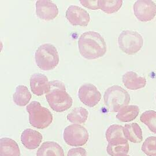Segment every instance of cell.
Wrapping results in <instances>:
<instances>
[{
  "label": "cell",
  "mask_w": 156,
  "mask_h": 156,
  "mask_svg": "<svg viewBox=\"0 0 156 156\" xmlns=\"http://www.w3.org/2000/svg\"><path fill=\"white\" fill-rule=\"evenodd\" d=\"M35 7L37 17L43 20L50 21L54 20L58 14L57 5L51 1H37Z\"/></svg>",
  "instance_id": "obj_11"
},
{
  "label": "cell",
  "mask_w": 156,
  "mask_h": 156,
  "mask_svg": "<svg viewBox=\"0 0 156 156\" xmlns=\"http://www.w3.org/2000/svg\"><path fill=\"white\" fill-rule=\"evenodd\" d=\"M122 80L124 85L129 90H136L144 88L146 84V79L138 76L135 72L129 71L122 75Z\"/></svg>",
  "instance_id": "obj_14"
},
{
  "label": "cell",
  "mask_w": 156,
  "mask_h": 156,
  "mask_svg": "<svg viewBox=\"0 0 156 156\" xmlns=\"http://www.w3.org/2000/svg\"><path fill=\"white\" fill-rule=\"evenodd\" d=\"M65 16L73 26H87L90 21V16L88 12L80 7L74 5L68 7Z\"/></svg>",
  "instance_id": "obj_10"
},
{
  "label": "cell",
  "mask_w": 156,
  "mask_h": 156,
  "mask_svg": "<svg viewBox=\"0 0 156 156\" xmlns=\"http://www.w3.org/2000/svg\"><path fill=\"white\" fill-rule=\"evenodd\" d=\"M67 156H87V153L83 147H75L68 151Z\"/></svg>",
  "instance_id": "obj_26"
},
{
  "label": "cell",
  "mask_w": 156,
  "mask_h": 156,
  "mask_svg": "<svg viewBox=\"0 0 156 156\" xmlns=\"http://www.w3.org/2000/svg\"><path fill=\"white\" fill-rule=\"evenodd\" d=\"M63 140L71 146L85 145L88 140L89 134L87 130L80 124H71L65 127L63 131Z\"/></svg>",
  "instance_id": "obj_7"
},
{
  "label": "cell",
  "mask_w": 156,
  "mask_h": 156,
  "mask_svg": "<svg viewBox=\"0 0 156 156\" xmlns=\"http://www.w3.org/2000/svg\"><path fill=\"white\" fill-rule=\"evenodd\" d=\"M122 3V0H98L99 9L108 14L117 12L121 7Z\"/></svg>",
  "instance_id": "obj_22"
},
{
  "label": "cell",
  "mask_w": 156,
  "mask_h": 156,
  "mask_svg": "<svg viewBox=\"0 0 156 156\" xmlns=\"http://www.w3.org/2000/svg\"><path fill=\"white\" fill-rule=\"evenodd\" d=\"M80 55L86 59L94 60L103 57L107 52V45L101 35L94 31L83 33L78 40Z\"/></svg>",
  "instance_id": "obj_1"
},
{
  "label": "cell",
  "mask_w": 156,
  "mask_h": 156,
  "mask_svg": "<svg viewBox=\"0 0 156 156\" xmlns=\"http://www.w3.org/2000/svg\"><path fill=\"white\" fill-rule=\"evenodd\" d=\"M78 97L83 104L89 107H93L99 103L102 96L96 86L92 83H87L80 87Z\"/></svg>",
  "instance_id": "obj_9"
},
{
  "label": "cell",
  "mask_w": 156,
  "mask_h": 156,
  "mask_svg": "<svg viewBox=\"0 0 156 156\" xmlns=\"http://www.w3.org/2000/svg\"><path fill=\"white\" fill-rule=\"evenodd\" d=\"M20 149L17 143L10 138L0 139V156H20Z\"/></svg>",
  "instance_id": "obj_17"
},
{
  "label": "cell",
  "mask_w": 156,
  "mask_h": 156,
  "mask_svg": "<svg viewBox=\"0 0 156 156\" xmlns=\"http://www.w3.org/2000/svg\"><path fill=\"white\" fill-rule=\"evenodd\" d=\"M45 96L50 107L56 112L66 111L73 104L72 98L66 92L65 84L58 80L49 82Z\"/></svg>",
  "instance_id": "obj_2"
},
{
  "label": "cell",
  "mask_w": 156,
  "mask_h": 156,
  "mask_svg": "<svg viewBox=\"0 0 156 156\" xmlns=\"http://www.w3.org/2000/svg\"><path fill=\"white\" fill-rule=\"evenodd\" d=\"M133 9L135 17L142 22L150 21L156 15V4L151 0H138L135 1Z\"/></svg>",
  "instance_id": "obj_8"
},
{
  "label": "cell",
  "mask_w": 156,
  "mask_h": 156,
  "mask_svg": "<svg viewBox=\"0 0 156 156\" xmlns=\"http://www.w3.org/2000/svg\"><path fill=\"white\" fill-rule=\"evenodd\" d=\"M29 113L30 124L37 129L47 128L52 122L53 116L51 112L46 107L41 106L38 101H32L26 107Z\"/></svg>",
  "instance_id": "obj_5"
},
{
  "label": "cell",
  "mask_w": 156,
  "mask_h": 156,
  "mask_svg": "<svg viewBox=\"0 0 156 156\" xmlns=\"http://www.w3.org/2000/svg\"><path fill=\"white\" fill-rule=\"evenodd\" d=\"M139 112L140 109L137 105H126L118 112L116 117L121 122H130L137 117Z\"/></svg>",
  "instance_id": "obj_20"
},
{
  "label": "cell",
  "mask_w": 156,
  "mask_h": 156,
  "mask_svg": "<svg viewBox=\"0 0 156 156\" xmlns=\"http://www.w3.org/2000/svg\"><path fill=\"white\" fill-rule=\"evenodd\" d=\"M124 133L126 138L130 142L139 143L143 140L142 130L137 123L133 122L125 124L124 126Z\"/></svg>",
  "instance_id": "obj_18"
},
{
  "label": "cell",
  "mask_w": 156,
  "mask_h": 156,
  "mask_svg": "<svg viewBox=\"0 0 156 156\" xmlns=\"http://www.w3.org/2000/svg\"><path fill=\"white\" fill-rule=\"evenodd\" d=\"M80 3L84 7L91 9L96 10L99 9L98 0H80Z\"/></svg>",
  "instance_id": "obj_27"
},
{
  "label": "cell",
  "mask_w": 156,
  "mask_h": 156,
  "mask_svg": "<svg viewBox=\"0 0 156 156\" xmlns=\"http://www.w3.org/2000/svg\"><path fill=\"white\" fill-rule=\"evenodd\" d=\"M35 60L37 66L41 70L54 69L58 64L59 55L56 48L51 43L40 45L35 51Z\"/></svg>",
  "instance_id": "obj_3"
},
{
  "label": "cell",
  "mask_w": 156,
  "mask_h": 156,
  "mask_svg": "<svg viewBox=\"0 0 156 156\" xmlns=\"http://www.w3.org/2000/svg\"><path fill=\"white\" fill-rule=\"evenodd\" d=\"M121 156H130V155H121Z\"/></svg>",
  "instance_id": "obj_28"
},
{
  "label": "cell",
  "mask_w": 156,
  "mask_h": 156,
  "mask_svg": "<svg viewBox=\"0 0 156 156\" xmlns=\"http://www.w3.org/2000/svg\"><path fill=\"white\" fill-rule=\"evenodd\" d=\"M119 49L128 55L138 52L143 44V38L140 33L130 30H122L118 40Z\"/></svg>",
  "instance_id": "obj_6"
},
{
  "label": "cell",
  "mask_w": 156,
  "mask_h": 156,
  "mask_svg": "<svg viewBox=\"0 0 156 156\" xmlns=\"http://www.w3.org/2000/svg\"><path fill=\"white\" fill-rule=\"evenodd\" d=\"M49 82L48 77L41 73H34L30 78V87L32 92L37 96L46 94L49 88Z\"/></svg>",
  "instance_id": "obj_12"
},
{
  "label": "cell",
  "mask_w": 156,
  "mask_h": 156,
  "mask_svg": "<svg viewBox=\"0 0 156 156\" xmlns=\"http://www.w3.org/2000/svg\"><path fill=\"white\" fill-rule=\"evenodd\" d=\"M130 101L129 93L119 85L111 86L104 92V104L110 112H119L123 107L128 105Z\"/></svg>",
  "instance_id": "obj_4"
},
{
  "label": "cell",
  "mask_w": 156,
  "mask_h": 156,
  "mask_svg": "<svg viewBox=\"0 0 156 156\" xmlns=\"http://www.w3.org/2000/svg\"><path fill=\"white\" fill-rule=\"evenodd\" d=\"M37 156H65L60 144L54 141L44 142L37 151Z\"/></svg>",
  "instance_id": "obj_16"
},
{
  "label": "cell",
  "mask_w": 156,
  "mask_h": 156,
  "mask_svg": "<svg viewBox=\"0 0 156 156\" xmlns=\"http://www.w3.org/2000/svg\"><path fill=\"white\" fill-rule=\"evenodd\" d=\"M105 138L108 143L120 138H126L124 133V127L118 124L110 126L105 132Z\"/></svg>",
  "instance_id": "obj_23"
},
{
  "label": "cell",
  "mask_w": 156,
  "mask_h": 156,
  "mask_svg": "<svg viewBox=\"0 0 156 156\" xmlns=\"http://www.w3.org/2000/svg\"><path fill=\"white\" fill-rule=\"evenodd\" d=\"M43 139L42 135L38 131L32 129H26L21 135V141L27 149L34 150L40 144Z\"/></svg>",
  "instance_id": "obj_13"
},
{
  "label": "cell",
  "mask_w": 156,
  "mask_h": 156,
  "mask_svg": "<svg viewBox=\"0 0 156 156\" xmlns=\"http://www.w3.org/2000/svg\"><path fill=\"white\" fill-rule=\"evenodd\" d=\"M155 98H156V96H155Z\"/></svg>",
  "instance_id": "obj_29"
},
{
  "label": "cell",
  "mask_w": 156,
  "mask_h": 156,
  "mask_svg": "<svg viewBox=\"0 0 156 156\" xmlns=\"http://www.w3.org/2000/svg\"><path fill=\"white\" fill-rule=\"evenodd\" d=\"M32 94L28 88L23 85H19L16 87L15 93L13 94V102L20 107L27 105L31 99Z\"/></svg>",
  "instance_id": "obj_19"
},
{
  "label": "cell",
  "mask_w": 156,
  "mask_h": 156,
  "mask_svg": "<svg viewBox=\"0 0 156 156\" xmlns=\"http://www.w3.org/2000/svg\"><path fill=\"white\" fill-rule=\"evenodd\" d=\"M140 121L146 124L149 129L156 133V112L147 110L143 112L140 116Z\"/></svg>",
  "instance_id": "obj_24"
},
{
  "label": "cell",
  "mask_w": 156,
  "mask_h": 156,
  "mask_svg": "<svg viewBox=\"0 0 156 156\" xmlns=\"http://www.w3.org/2000/svg\"><path fill=\"white\" fill-rule=\"evenodd\" d=\"M129 151V144L126 138L116 139L108 143L107 152L110 156L127 155Z\"/></svg>",
  "instance_id": "obj_15"
},
{
  "label": "cell",
  "mask_w": 156,
  "mask_h": 156,
  "mask_svg": "<svg viewBox=\"0 0 156 156\" xmlns=\"http://www.w3.org/2000/svg\"><path fill=\"white\" fill-rule=\"evenodd\" d=\"M141 151L148 156H156V136L147 137L141 146Z\"/></svg>",
  "instance_id": "obj_25"
},
{
  "label": "cell",
  "mask_w": 156,
  "mask_h": 156,
  "mask_svg": "<svg viewBox=\"0 0 156 156\" xmlns=\"http://www.w3.org/2000/svg\"><path fill=\"white\" fill-rule=\"evenodd\" d=\"M88 115V112L87 109L82 107H76L67 115V119L73 124H83L87 121Z\"/></svg>",
  "instance_id": "obj_21"
}]
</instances>
